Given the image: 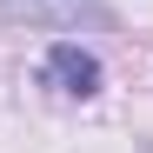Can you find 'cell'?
Segmentation results:
<instances>
[{
  "instance_id": "obj_1",
  "label": "cell",
  "mask_w": 153,
  "mask_h": 153,
  "mask_svg": "<svg viewBox=\"0 0 153 153\" xmlns=\"http://www.w3.org/2000/svg\"><path fill=\"white\" fill-rule=\"evenodd\" d=\"M40 80L53 87V93H67V100H93L100 93V60L87 53L80 40H53L47 60H40Z\"/></svg>"
},
{
  "instance_id": "obj_2",
  "label": "cell",
  "mask_w": 153,
  "mask_h": 153,
  "mask_svg": "<svg viewBox=\"0 0 153 153\" xmlns=\"http://www.w3.org/2000/svg\"><path fill=\"white\" fill-rule=\"evenodd\" d=\"M7 20H40V27H73V20H107L100 0H0Z\"/></svg>"
}]
</instances>
